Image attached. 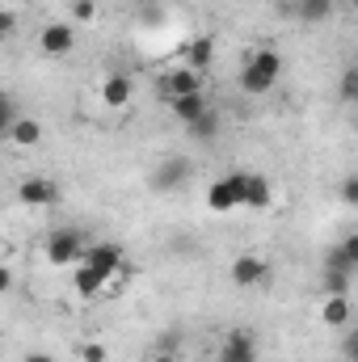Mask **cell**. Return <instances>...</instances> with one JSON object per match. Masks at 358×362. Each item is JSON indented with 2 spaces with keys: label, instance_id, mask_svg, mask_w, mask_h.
Wrapping results in <instances>:
<instances>
[{
  "label": "cell",
  "instance_id": "cell-29",
  "mask_svg": "<svg viewBox=\"0 0 358 362\" xmlns=\"http://www.w3.org/2000/svg\"><path fill=\"white\" fill-rule=\"evenodd\" d=\"M342 202H346V206H358V177L342 181Z\"/></svg>",
  "mask_w": 358,
  "mask_h": 362
},
{
  "label": "cell",
  "instance_id": "cell-4",
  "mask_svg": "<svg viewBox=\"0 0 358 362\" xmlns=\"http://www.w3.org/2000/svg\"><path fill=\"white\" fill-rule=\"evenodd\" d=\"M89 270H97L101 278H122L127 274V253H122V245H114V240H89V249H85V257H81Z\"/></svg>",
  "mask_w": 358,
  "mask_h": 362
},
{
  "label": "cell",
  "instance_id": "cell-24",
  "mask_svg": "<svg viewBox=\"0 0 358 362\" xmlns=\"http://www.w3.org/2000/svg\"><path fill=\"white\" fill-rule=\"evenodd\" d=\"M337 89H342V101H346V105H354L358 101V68H346V72H342V85H337Z\"/></svg>",
  "mask_w": 358,
  "mask_h": 362
},
{
  "label": "cell",
  "instance_id": "cell-15",
  "mask_svg": "<svg viewBox=\"0 0 358 362\" xmlns=\"http://www.w3.org/2000/svg\"><path fill=\"white\" fill-rule=\"evenodd\" d=\"M4 135H8L17 148H38V144H42V122H38L34 114H17Z\"/></svg>",
  "mask_w": 358,
  "mask_h": 362
},
{
  "label": "cell",
  "instance_id": "cell-21",
  "mask_svg": "<svg viewBox=\"0 0 358 362\" xmlns=\"http://www.w3.org/2000/svg\"><path fill=\"white\" fill-rule=\"evenodd\" d=\"M181 350H185V329L181 325H173V329H165V333L152 337V354H173L178 358Z\"/></svg>",
  "mask_w": 358,
  "mask_h": 362
},
{
  "label": "cell",
  "instance_id": "cell-9",
  "mask_svg": "<svg viewBox=\"0 0 358 362\" xmlns=\"http://www.w3.org/2000/svg\"><path fill=\"white\" fill-rule=\"evenodd\" d=\"M258 337L249 333V329H232L228 337H224V346H219V358L215 362H258Z\"/></svg>",
  "mask_w": 358,
  "mask_h": 362
},
{
  "label": "cell",
  "instance_id": "cell-1",
  "mask_svg": "<svg viewBox=\"0 0 358 362\" xmlns=\"http://www.w3.org/2000/svg\"><path fill=\"white\" fill-rule=\"evenodd\" d=\"M278 76H282V55L274 47H258V51L245 55V64L236 72V85H241L245 97H266L278 85Z\"/></svg>",
  "mask_w": 358,
  "mask_h": 362
},
{
  "label": "cell",
  "instance_id": "cell-23",
  "mask_svg": "<svg viewBox=\"0 0 358 362\" xmlns=\"http://www.w3.org/2000/svg\"><path fill=\"white\" fill-rule=\"evenodd\" d=\"M72 21H81V25H89V21H97V0H72Z\"/></svg>",
  "mask_w": 358,
  "mask_h": 362
},
{
  "label": "cell",
  "instance_id": "cell-27",
  "mask_svg": "<svg viewBox=\"0 0 358 362\" xmlns=\"http://www.w3.org/2000/svg\"><path fill=\"white\" fill-rule=\"evenodd\" d=\"M110 354H105V346L101 341H85L81 346V362H105Z\"/></svg>",
  "mask_w": 358,
  "mask_h": 362
},
{
  "label": "cell",
  "instance_id": "cell-30",
  "mask_svg": "<svg viewBox=\"0 0 358 362\" xmlns=\"http://www.w3.org/2000/svg\"><path fill=\"white\" fill-rule=\"evenodd\" d=\"M21 362H55V354H47V350H30Z\"/></svg>",
  "mask_w": 358,
  "mask_h": 362
},
{
  "label": "cell",
  "instance_id": "cell-17",
  "mask_svg": "<svg viewBox=\"0 0 358 362\" xmlns=\"http://www.w3.org/2000/svg\"><path fill=\"white\" fill-rule=\"evenodd\" d=\"M287 13L299 17V21H308V25H321V21H329V17L337 13V4H333V0H295Z\"/></svg>",
  "mask_w": 358,
  "mask_h": 362
},
{
  "label": "cell",
  "instance_id": "cell-2",
  "mask_svg": "<svg viewBox=\"0 0 358 362\" xmlns=\"http://www.w3.org/2000/svg\"><path fill=\"white\" fill-rule=\"evenodd\" d=\"M85 249H89V236L81 228H72V223H64V228H55L47 236V262L51 266H76L85 257Z\"/></svg>",
  "mask_w": 358,
  "mask_h": 362
},
{
  "label": "cell",
  "instance_id": "cell-6",
  "mask_svg": "<svg viewBox=\"0 0 358 362\" xmlns=\"http://www.w3.org/2000/svg\"><path fill=\"white\" fill-rule=\"evenodd\" d=\"M38 51H42L47 59L72 55V51H76V30H72V21H47L42 34H38Z\"/></svg>",
  "mask_w": 358,
  "mask_h": 362
},
{
  "label": "cell",
  "instance_id": "cell-18",
  "mask_svg": "<svg viewBox=\"0 0 358 362\" xmlns=\"http://www.w3.org/2000/svg\"><path fill=\"white\" fill-rule=\"evenodd\" d=\"M161 85H165L169 97H185V93H202V76L190 72V68H173V72L161 76Z\"/></svg>",
  "mask_w": 358,
  "mask_h": 362
},
{
  "label": "cell",
  "instance_id": "cell-5",
  "mask_svg": "<svg viewBox=\"0 0 358 362\" xmlns=\"http://www.w3.org/2000/svg\"><path fill=\"white\" fill-rule=\"evenodd\" d=\"M190 177H194V160H190V156H165V160L152 169V189H156V194H178Z\"/></svg>",
  "mask_w": 358,
  "mask_h": 362
},
{
  "label": "cell",
  "instance_id": "cell-20",
  "mask_svg": "<svg viewBox=\"0 0 358 362\" xmlns=\"http://www.w3.org/2000/svg\"><path fill=\"white\" fill-rule=\"evenodd\" d=\"M105 282H110V278H101V274L89 270L85 262H76V274H72V286H76V295L93 299V295H101V291H105Z\"/></svg>",
  "mask_w": 358,
  "mask_h": 362
},
{
  "label": "cell",
  "instance_id": "cell-10",
  "mask_svg": "<svg viewBox=\"0 0 358 362\" xmlns=\"http://www.w3.org/2000/svg\"><path fill=\"white\" fill-rule=\"evenodd\" d=\"M101 105L105 110H127L131 105V97H135V81L127 76V72H110V76H101Z\"/></svg>",
  "mask_w": 358,
  "mask_h": 362
},
{
  "label": "cell",
  "instance_id": "cell-16",
  "mask_svg": "<svg viewBox=\"0 0 358 362\" xmlns=\"http://www.w3.org/2000/svg\"><path fill=\"white\" fill-rule=\"evenodd\" d=\"M350 316H354L350 295H325V303H321V320H325V329H346Z\"/></svg>",
  "mask_w": 358,
  "mask_h": 362
},
{
  "label": "cell",
  "instance_id": "cell-22",
  "mask_svg": "<svg viewBox=\"0 0 358 362\" xmlns=\"http://www.w3.org/2000/svg\"><path fill=\"white\" fill-rule=\"evenodd\" d=\"M350 282H354V274H346V270H329L325 266V274H321L325 295H350Z\"/></svg>",
  "mask_w": 358,
  "mask_h": 362
},
{
  "label": "cell",
  "instance_id": "cell-28",
  "mask_svg": "<svg viewBox=\"0 0 358 362\" xmlns=\"http://www.w3.org/2000/svg\"><path fill=\"white\" fill-rule=\"evenodd\" d=\"M13 34H17V13L13 8H0V42L13 38Z\"/></svg>",
  "mask_w": 358,
  "mask_h": 362
},
{
  "label": "cell",
  "instance_id": "cell-19",
  "mask_svg": "<svg viewBox=\"0 0 358 362\" xmlns=\"http://www.w3.org/2000/svg\"><path fill=\"white\" fill-rule=\"evenodd\" d=\"M169 110H173V118L185 127V122H194V118H198L202 110H211V105H207V93H185V97H169Z\"/></svg>",
  "mask_w": 358,
  "mask_h": 362
},
{
  "label": "cell",
  "instance_id": "cell-13",
  "mask_svg": "<svg viewBox=\"0 0 358 362\" xmlns=\"http://www.w3.org/2000/svg\"><path fill=\"white\" fill-rule=\"evenodd\" d=\"M325 266L329 270H346V274H358V236L354 232H346L333 249H329V257H325Z\"/></svg>",
  "mask_w": 358,
  "mask_h": 362
},
{
  "label": "cell",
  "instance_id": "cell-31",
  "mask_svg": "<svg viewBox=\"0 0 358 362\" xmlns=\"http://www.w3.org/2000/svg\"><path fill=\"white\" fill-rule=\"evenodd\" d=\"M4 291H13V270H8V266H0V295H4Z\"/></svg>",
  "mask_w": 358,
  "mask_h": 362
},
{
  "label": "cell",
  "instance_id": "cell-11",
  "mask_svg": "<svg viewBox=\"0 0 358 362\" xmlns=\"http://www.w3.org/2000/svg\"><path fill=\"white\" fill-rule=\"evenodd\" d=\"M211 59H215V34H194L185 47H181V68H190V72H207L211 68Z\"/></svg>",
  "mask_w": 358,
  "mask_h": 362
},
{
  "label": "cell",
  "instance_id": "cell-3",
  "mask_svg": "<svg viewBox=\"0 0 358 362\" xmlns=\"http://www.w3.org/2000/svg\"><path fill=\"white\" fill-rule=\"evenodd\" d=\"M241 189H245V173H241V169L215 177L207 185V211H211V215H232V211H241Z\"/></svg>",
  "mask_w": 358,
  "mask_h": 362
},
{
  "label": "cell",
  "instance_id": "cell-8",
  "mask_svg": "<svg viewBox=\"0 0 358 362\" xmlns=\"http://www.w3.org/2000/svg\"><path fill=\"white\" fill-rule=\"evenodd\" d=\"M232 286H241V291H253V286H266L270 282V262L266 257H258V253H241L236 262H232Z\"/></svg>",
  "mask_w": 358,
  "mask_h": 362
},
{
  "label": "cell",
  "instance_id": "cell-12",
  "mask_svg": "<svg viewBox=\"0 0 358 362\" xmlns=\"http://www.w3.org/2000/svg\"><path fill=\"white\" fill-rule=\"evenodd\" d=\"M274 202V185L266 173H245V189H241V206L245 211H266Z\"/></svg>",
  "mask_w": 358,
  "mask_h": 362
},
{
  "label": "cell",
  "instance_id": "cell-25",
  "mask_svg": "<svg viewBox=\"0 0 358 362\" xmlns=\"http://www.w3.org/2000/svg\"><path fill=\"white\" fill-rule=\"evenodd\" d=\"M13 118H17V105H13V97H8V93H0V135L13 127Z\"/></svg>",
  "mask_w": 358,
  "mask_h": 362
},
{
  "label": "cell",
  "instance_id": "cell-32",
  "mask_svg": "<svg viewBox=\"0 0 358 362\" xmlns=\"http://www.w3.org/2000/svg\"><path fill=\"white\" fill-rule=\"evenodd\" d=\"M148 362H178V358H173V354H152Z\"/></svg>",
  "mask_w": 358,
  "mask_h": 362
},
{
  "label": "cell",
  "instance_id": "cell-26",
  "mask_svg": "<svg viewBox=\"0 0 358 362\" xmlns=\"http://www.w3.org/2000/svg\"><path fill=\"white\" fill-rule=\"evenodd\" d=\"M342 333H346V337H342V358L354 362V358H358V333H354V325H346Z\"/></svg>",
  "mask_w": 358,
  "mask_h": 362
},
{
  "label": "cell",
  "instance_id": "cell-7",
  "mask_svg": "<svg viewBox=\"0 0 358 362\" xmlns=\"http://www.w3.org/2000/svg\"><path fill=\"white\" fill-rule=\"evenodd\" d=\"M17 202H21V206H30V211L55 206V202H59V181H51V177H21V181H17Z\"/></svg>",
  "mask_w": 358,
  "mask_h": 362
},
{
  "label": "cell",
  "instance_id": "cell-14",
  "mask_svg": "<svg viewBox=\"0 0 358 362\" xmlns=\"http://www.w3.org/2000/svg\"><path fill=\"white\" fill-rule=\"evenodd\" d=\"M219 131H224V114L219 110H202L194 122H185V135L194 144H211V139H219Z\"/></svg>",
  "mask_w": 358,
  "mask_h": 362
}]
</instances>
